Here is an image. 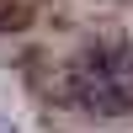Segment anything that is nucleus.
Instances as JSON below:
<instances>
[{"label": "nucleus", "mask_w": 133, "mask_h": 133, "mask_svg": "<svg viewBox=\"0 0 133 133\" xmlns=\"http://www.w3.org/2000/svg\"><path fill=\"white\" fill-rule=\"evenodd\" d=\"M64 91L91 117L133 112V53L128 48H85L64 75Z\"/></svg>", "instance_id": "obj_1"}, {"label": "nucleus", "mask_w": 133, "mask_h": 133, "mask_svg": "<svg viewBox=\"0 0 133 133\" xmlns=\"http://www.w3.org/2000/svg\"><path fill=\"white\" fill-rule=\"evenodd\" d=\"M0 133H16V128H11V123H5V117H0Z\"/></svg>", "instance_id": "obj_2"}]
</instances>
